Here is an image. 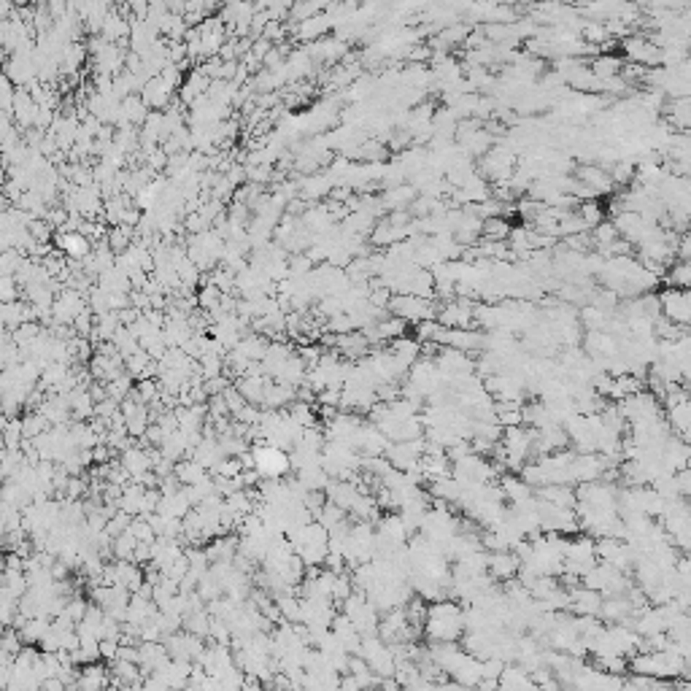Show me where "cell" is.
Masks as SVG:
<instances>
[{"label": "cell", "mask_w": 691, "mask_h": 691, "mask_svg": "<svg viewBox=\"0 0 691 691\" xmlns=\"http://www.w3.org/2000/svg\"><path fill=\"white\" fill-rule=\"evenodd\" d=\"M465 629V619H462V610L451 602H440V605H432L430 613H427V634L435 640V643H454Z\"/></svg>", "instance_id": "1"}, {"label": "cell", "mask_w": 691, "mask_h": 691, "mask_svg": "<svg viewBox=\"0 0 691 691\" xmlns=\"http://www.w3.org/2000/svg\"><path fill=\"white\" fill-rule=\"evenodd\" d=\"M661 303V316L675 321L678 327H691V289L683 286H672L667 283V289L659 294Z\"/></svg>", "instance_id": "2"}, {"label": "cell", "mask_w": 691, "mask_h": 691, "mask_svg": "<svg viewBox=\"0 0 691 691\" xmlns=\"http://www.w3.org/2000/svg\"><path fill=\"white\" fill-rule=\"evenodd\" d=\"M624 54L632 65H643V68H659L661 65V46L654 43L651 38L643 35H632L624 38Z\"/></svg>", "instance_id": "3"}, {"label": "cell", "mask_w": 691, "mask_h": 691, "mask_svg": "<svg viewBox=\"0 0 691 691\" xmlns=\"http://www.w3.org/2000/svg\"><path fill=\"white\" fill-rule=\"evenodd\" d=\"M578 181H581V184H586V187L592 189L594 194H608L610 189L616 187V181H613L610 170L597 168V165H583V168L578 170Z\"/></svg>", "instance_id": "4"}, {"label": "cell", "mask_w": 691, "mask_h": 691, "mask_svg": "<svg viewBox=\"0 0 691 691\" xmlns=\"http://www.w3.org/2000/svg\"><path fill=\"white\" fill-rule=\"evenodd\" d=\"M394 314L400 316V319H405V321H419V319H424V316H432L430 311V306H427V300L424 297H419V294H403V297H397L394 303Z\"/></svg>", "instance_id": "5"}, {"label": "cell", "mask_w": 691, "mask_h": 691, "mask_svg": "<svg viewBox=\"0 0 691 691\" xmlns=\"http://www.w3.org/2000/svg\"><path fill=\"white\" fill-rule=\"evenodd\" d=\"M254 462H257V470L262 472V475H270V478H276V475H281L286 470V457H283L279 448H262V451H257Z\"/></svg>", "instance_id": "6"}, {"label": "cell", "mask_w": 691, "mask_h": 691, "mask_svg": "<svg viewBox=\"0 0 691 691\" xmlns=\"http://www.w3.org/2000/svg\"><path fill=\"white\" fill-rule=\"evenodd\" d=\"M592 70H594V76H599L602 81H608V79H616V76L624 73V63H621L619 57H613V54H597V57L592 60Z\"/></svg>", "instance_id": "7"}, {"label": "cell", "mask_w": 691, "mask_h": 691, "mask_svg": "<svg viewBox=\"0 0 691 691\" xmlns=\"http://www.w3.org/2000/svg\"><path fill=\"white\" fill-rule=\"evenodd\" d=\"M60 246H63L68 254H73V257H79V254H87V241H84L81 235H63Z\"/></svg>", "instance_id": "8"}, {"label": "cell", "mask_w": 691, "mask_h": 691, "mask_svg": "<svg viewBox=\"0 0 691 691\" xmlns=\"http://www.w3.org/2000/svg\"><path fill=\"white\" fill-rule=\"evenodd\" d=\"M610 176H613V181H616V184H629V181L634 179V168L627 165V162H619V165L613 168V173H610Z\"/></svg>", "instance_id": "9"}, {"label": "cell", "mask_w": 691, "mask_h": 691, "mask_svg": "<svg viewBox=\"0 0 691 691\" xmlns=\"http://www.w3.org/2000/svg\"><path fill=\"white\" fill-rule=\"evenodd\" d=\"M521 3H534V0H521Z\"/></svg>", "instance_id": "10"}]
</instances>
